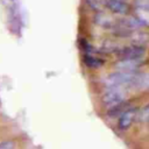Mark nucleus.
Instances as JSON below:
<instances>
[{"label":"nucleus","mask_w":149,"mask_h":149,"mask_svg":"<svg viewBox=\"0 0 149 149\" xmlns=\"http://www.w3.org/2000/svg\"><path fill=\"white\" fill-rule=\"evenodd\" d=\"M146 54L143 45L132 44L127 47H119L115 51V55L119 59H140Z\"/></svg>","instance_id":"nucleus-3"},{"label":"nucleus","mask_w":149,"mask_h":149,"mask_svg":"<svg viewBox=\"0 0 149 149\" xmlns=\"http://www.w3.org/2000/svg\"><path fill=\"white\" fill-rule=\"evenodd\" d=\"M0 149H15V142L13 140H5L0 142Z\"/></svg>","instance_id":"nucleus-13"},{"label":"nucleus","mask_w":149,"mask_h":149,"mask_svg":"<svg viewBox=\"0 0 149 149\" xmlns=\"http://www.w3.org/2000/svg\"><path fill=\"white\" fill-rule=\"evenodd\" d=\"M118 48L119 47L111 40H107L101 44V51H104V52H112V51L115 52Z\"/></svg>","instance_id":"nucleus-11"},{"label":"nucleus","mask_w":149,"mask_h":149,"mask_svg":"<svg viewBox=\"0 0 149 149\" xmlns=\"http://www.w3.org/2000/svg\"><path fill=\"white\" fill-rule=\"evenodd\" d=\"M83 63L85 64L86 68L95 70V69H100L104 65V59L100 58L99 56H97L94 52H86L84 54L83 57Z\"/></svg>","instance_id":"nucleus-6"},{"label":"nucleus","mask_w":149,"mask_h":149,"mask_svg":"<svg viewBox=\"0 0 149 149\" xmlns=\"http://www.w3.org/2000/svg\"><path fill=\"white\" fill-rule=\"evenodd\" d=\"M139 120L140 121H149V106H147L141 112H139Z\"/></svg>","instance_id":"nucleus-14"},{"label":"nucleus","mask_w":149,"mask_h":149,"mask_svg":"<svg viewBox=\"0 0 149 149\" xmlns=\"http://www.w3.org/2000/svg\"><path fill=\"white\" fill-rule=\"evenodd\" d=\"M136 115H137V112L135 108H127L125 112H122L119 115V120H118L119 129H121V130L128 129L132 126V123L134 122Z\"/></svg>","instance_id":"nucleus-4"},{"label":"nucleus","mask_w":149,"mask_h":149,"mask_svg":"<svg viewBox=\"0 0 149 149\" xmlns=\"http://www.w3.org/2000/svg\"><path fill=\"white\" fill-rule=\"evenodd\" d=\"M129 86L135 88H149V73H136Z\"/></svg>","instance_id":"nucleus-10"},{"label":"nucleus","mask_w":149,"mask_h":149,"mask_svg":"<svg viewBox=\"0 0 149 149\" xmlns=\"http://www.w3.org/2000/svg\"><path fill=\"white\" fill-rule=\"evenodd\" d=\"M104 5L115 14H127L129 12V6L125 0H102Z\"/></svg>","instance_id":"nucleus-5"},{"label":"nucleus","mask_w":149,"mask_h":149,"mask_svg":"<svg viewBox=\"0 0 149 149\" xmlns=\"http://www.w3.org/2000/svg\"><path fill=\"white\" fill-rule=\"evenodd\" d=\"M94 22L98 24V26H100V27H102V28H114L115 27V23H116V21H114L113 20V17L112 16H109L108 14H106V13H104V12H101V10H99L97 14H95V16H94Z\"/></svg>","instance_id":"nucleus-7"},{"label":"nucleus","mask_w":149,"mask_h":149,"mask_svg":"<svg viewBox=\"0 0 149 149\" xmlns=\"http://www.w3.org/2000/svg\"><path fill=\"white\" fill-rule=\"evenodd\" d=\"M86 5L94 12H99L101 10V5H102V1L101 0H85Z\"/></svg>","instance_id":"nucleus-12"},{"label":"nucleus","mask_w":149,"mask_h":149,"mask_svg":"<svg viewBox=\"0 0 149 149\" xmlns=\"http://www.w3.org/2000/svg\"><path fill=\"white\" fill-rule=\"evenodd\" d=\"M136 76V72H125V71H116L109 73L105 78V84L107 87H122L123 85H129L130 81Z\"/></svg>","instance_id":"nucleus-1"},{"label":"nucleus","mask_w":149,"mask_h":149,"mask_svg":"<svg viewBox=\"0 0 149 149\" xmlns=\"http://www.w3.org/2000/svg\"><path fill=\"white\" fill-rule=\"evenodd\" d=\"M133 42V44H137V45H144L149 42V34L142 30H133L130 31V34L128 35Z\"/></svg>","instance_id":"nucleus-9"},{"label":"nucleus","mask_w":149,"mask_h":149,"mask_svg":"<svg viewBox=\"0 0 149 149\" xmlns=\"http://www.w3.org/2000/svg\"><path fill=\"white\" fill-rule=\"evenodd\" d=\"M140 66L139 59H120L115 63V68L118 71H125V72H133Z\"/></svg>","instance_id":"nucleus-8"},{"label":"nucleus","mask_w":149,"mask_h":149,"mask_svg":"<svg viewBox=\"0 0 149 149\" xmlns=\"http://www.w3.org/2000/svg\"><path fill=\"white\" fill-rule=\"evenodd\" d=\"M126 94L122 87H107V90L101 95V102L104 106L111 108L125 101Z\"/></svg>","instance_id":"nucleus-2"},{"label":"nucleus","mask_w":149,"mask_h":149,"mask_svg":"<svg viewBox=\"0 0 149 149\" xmlns=\"http://www.w3.org/2000/svg\"><path fill=\"white\" fill-rule=\"evenodd\" d=\"M148 12H149V6H148Z\"/></svg>","instance_id":"nucleus-15"}]
</instances>
